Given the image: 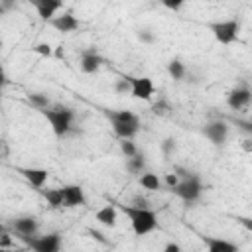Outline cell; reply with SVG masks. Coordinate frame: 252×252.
Returning <instances> with one entry per match:
<instances>
[{
	"instance_id": "cell-1",
	"label": "cell",
	"mask_w": 252,
	"mask_h": 252,
	"mask_svg": "<svg viewBox=\"0 0 252 252\" xmlns=\"http://www.w3.org/2000/svg\"><path fill=\"white\" fill-rule=\"evenodd\" d=\"M106 116L112 124V130L118 138L122 140H130L138 134L140 130V120L136 114H132L130 110H106Z\"/></svg>"
},
{
	"instance_id": "cell-2",
	"label": "cell",
	"mask_w": 252,
	"mask_h": 252,
	"mask_svg": "<svg viewBox=\"0 0 252 252\" xmlns=\"http://www.w3.org/2000/svg\"><path fill=\"white\" fill-rule=\"evenodd\" d=\"M122 211L130 219L132 230L138 236H144V234H148V232H152V230L158 228V219H156V213L154 211L142 209V207H132V205H124Z\"/></svg>"
},
{
	"instance_id": "cell-3",
	"label": "cell",
	"mask_w": 252,
	"mask_h": 252,
	"mask_svg": "<svg viewBox=\"0 0 252 252\" xmlns=\"http://www.w3.org/2000/svg\"><path fill=\"white\" fill-rule=\"evenodd\" d=\"M43 116L47 118V122L51 124V130L55 136L63 138L69 134L71 130V124H73V118H75V112L67 106H55V108H45L41 110Z\"/></svg>"
},
{
	"instance_id": "cell-4",
	"label": "cell",
	"mask_w": 252,
	"mask_h": 252,
	"mask_svg": "<svg viewBox=\"0 0 252 252\" xmlns=\"http://www.w3.org/2000/svg\"><path fill=\"white\" fill-rule=\"evenodd\" d=\"M209 30L213 32L215 39L219 43H232L238 39V30H240V24L236 20H224V22H213L209 24Z\"/></svg>"
},
{
	"instance_id": "cell-5",
	"label": "cell",
	"mask_w": 252,
	"mask_h": 252,
	"mask_svg": "<svg viewBox=\"0 0 252 252\" xmlns=\"http://www.w3.org/2000/svg\"><path fill=\"white\" fill-rule=\"evenodd\" d=\"M201 181H199V177L193 173V175H189V177H185V179H179V183L171 189L179 199H183L185 203H193V201H197L199 199V195H201Z\"/></svg>"
},
{
	"instance_id": "cell-6",
	"label": "cell",
	"mask_w": 252,
	"mask_h": 252,
	"mask_svg": "<svg viewBox=\"0 0 252 252\" xmlns=\"http://www.w3.org/2000/svg\"><path fill=\"white\" fill-rule=\"evenodd\" d=\"M30 242V248L33 252H59L61 248V234L59 232H49L43 236H33Z\"/></svg>"
},
{
	"instance_id": "cell-7",
	"label": "cell",
	"mask_w": 252,
	"mask_h": 252,
	"mask_svg": "<svg viewBox=\"0 0 252 252\" xmlns=\"http://www.w3.org/2000/svg\"><path fill=\"white\" fill-rule=\"evenodd\" d=\"M126 81L130 83V93L136 98L142 100H150L154 94V83L148 77H126Z\"/></svg>"
},
{
	"instance_id": "cell-8",
	"label": "cell",
	"mask_w": 252,
	"mask_h": 252,
	"mask_svg": "<svg viewBox=\"0 0 252 252\" xmlns=\"http://www.w3.org/2000/svg\"><path fill=\"white\" fill-rule=\"evenodd\" d=\"M12 226H14L16 234H18L20 238L32 240V238L35 236L39 224H37V219H33V217H22V219H16V220L12 222Z\"/></svg>"
},
{
	"instance_id": "cell-9",
	"label": "cell",
	"mask_w": 252,
	"mask_h": 252,
	"mask_svg": "<svg viewBox=\"0 0 252 252\" xmlns=\"http://www.w3.org/2000/svg\"><path fill=\"white\" fill-rule=\"evenodd\" d=\"M203 134L213 142V144H222L228 136V126L222 122V120H215V122H209L205 128H203Z\"/></svg>"
},
{
	"instance_id": "cell-10",
	"label": "cell",
	"mask_w": 252,
	"mask_h": 252,
	"mask_svg": "<svg viewBox=\"0 0 252 252\" xmlns=\"http://www.w3.org/2000/svg\"><path fill=\"white\" fill-rule=\"evenodd\" d=\"M250 98H252V93L248 87H240V89H234L228 93V98H226V104L232 108V110H240L244 106L250 104Z\"/></svg>"
},
{
	"instance_id": "cell-11",
	"label": "cell",
	"mask_w": 252,
	"mask_h": 252,
	"mask_svg": "<svg viewBox=\"0 0 252 252\" xmlns=\"http://www.w3.org/2000/svg\"><path fill=\"white\" fill-rule=\"evenodd\" d=\"M63 207H81L85 205V193L79 185H65L61 187Z\"/></svg>"
},
{
	"instance_id": "cell-12",
	"label": "cell",
	"mask_w": 252,
	"mask_h": 252,
	"mask_svg": "<svg viewBox=\"0 0 252 252\" xmlns=\"http://www.w3.org/2000/svg\"><path fill=\"white\" fill-rule=\"evenodd\" d=\"M49 22H51V26H53L57 32H63V33L75 32V30H79V26H81V22H79L71 12H65V14H61V16H55V18H51Z\"/></svg>"
},
{
	"instance_id": "cell-13",
	"label": "cell",
	"mask_w": 252,
	"mask_h": 252,
	"mask_svg": "<svg viewBox=\"0 0 252 252\" xmlns=\"http://www.w3.org/2000/svg\"><path fill=\"white\" fill-rule=\"evenodd\" d=\"M18 173H22L32 187L35 189H41L47 181V171L45 169H37V167H18Z\"/></svg>"
},
{
	"instance_id": "cell-14",
	"label": "cell",
	"mask_w": 252,
	"mask_h": 252,
	"mask_svg": "<svg viewBox=\"0 0 252 252\" xmlns=\"http://www.w3.org/2000/svg\"><path fill=\"white\" fill-rule=\"evenodd\" d=\"M32 4L35 6L37 14L43 20H51L55 16V12L59 8H63V2H59V0H32Z\"/></svg>"
},
{
	"instance_id": "cell-15",
	"label": "cell",
	"mask_w": 252,
	"mask_h": 252,
	"mask_svg": "<svg viewBox=\"0 0 252 252\" xmlns=\"http://www.w3.org/2000/svg\"><path fill=\"white\" fill-rule=\"evenodd\" d=\"M203 242L207 244V252H238V246L234 242L224 240V238L203 236Z\"/></svg>"
},
{
	"instance_id": "cell-16",
	"label": "cell",
	"mask_w": 252,
	"mask_h": 252,
	"mask_svg": "<svg viewBox=\"0 0 252 252\" xmlns=\"http://www.w3.org/2000/svg\"><path fill=\"white\" fill-rule=\"evenodd\" d=\"M100 63H102V59L98 57V53H96L94 49H87V51H83V57H81V69H83L85 73H96L98 67H100Z\"/></svg>"
},
{
	"instance_id": "cell-17",
	"label": "cell",
	"mask_w": 252,
	"mask_h": 252,
	"mask_svg": "<svg viewBox=\"0 0 252 252\" xmlns=\"http://www.w3.org/2000/svg\"><path fill=\"white\" fill-rule=\"evenodd\" d=\"M94 219L100 224H104V226H114L116 224V209L112 205H106V207H102V209L96 211Z\"/></svg>"
},
{
	"instance_id": "cell-18",
	"label": "cell",
	"mask_w": 252,
	"mask_h": 252,
	"mask_svg": "<svg viewBox=\"0 0 252 252\" xmlns=\"http://www.w3.org/2000/svg\"><path fill=\"white\" fill-rule=\"evenodd\" d=\"M43 197L47 199V203L53 207V209H59L63 207V195H61V189H41Z\"/></svg>"
},
{
	"instance_id": "cell-19",
	"label": "cell",
	"mask_w": 252,
	"mask_h": 252,
	"mask_svg": "<svg viewBox=\"0 0 252 252\" xmlns=\"http://www.w3.org/2000/svg\"><path fill=\"white\" fill-rule=\"evenodd\" d=\"M140 185L144 189H148V191H158L161 187V181H159V177L156 173H144L140 177Z\"/></svg>"
},
{
	"instance_id": "cell-20",
	"label": "cell",
	"mask_w": 252,
	"mask_h": 252,
	"mask_svg": "<svg viewBox=\"0 0 252 252\" xmlns=\"http://www.w3.org/2000/svg\"><path fill=\"white\" fill-rule=\"evenodd\" d=\"M144 165H146V159H144V156H140V154L128 158V161H126V169H128L130 173H140V171L144 169Z\"/></svg>"
},
{
	"instance_id": "cell-21",
	"label": "cell",
	"mask_w": 252,
	"mask_h": 252,
	"mask_svg": "<svg viewBox=\"0 0 252 252\" xmlns=\"http://www.w3.org/2000/svg\"><path fill=\"white\" fill-rule=\"evenodd\" d=\"M28 102H30L33 108H37V110H45V108L49 106V98H47L45 94H39V93H32V94L28 96Z\"/></svg>"
},
{
	"instance_id": "cell-22",
	"label": "cell",
	"mask_w": 252,
	"mask_h": 252,
	"mask_svg": "<svg viewBox=\"0 0 252 252\" xmlns=\"http://www.w3.org/2000/svg\"><path fill=\"white\" fill-rule=\"evenodd\" d=\"M167 71H169V75H171L175 81H181V79L185 77V67H183V63H181L179 59H173V61H169V65H167Z\"/></svg>"
},
{
	"instance_id": "cell-23",
	"label": "cell",
	"mask_w": 252,
	"mask_h": 252,
	"mask_svg": "<svg viewBox=\"0 0 252 252\" xmlns=\"http://www.w3.org/2000/svg\"><path fill=\"white\" fill-rule=\"evenodd\" d=\"M120 150H122V154H124L126 158H132V156L138 154L134 142H130V140H122V142H120Z\"/></svg>"
},
{
	"instance_id": "cell-24",
	"label": "cell",
	"mask_w": 252,
	"mask_h": 252,
	"mask_svg": "<svg viewBox=\"0 0 252 252\" xmlns=\"http://www.w3.org/2000/svg\"><path fill=\"white\" fill-rule=\"evenodd\" d=\"M33 51H35V53H39V55H43V57H49V55L53 53V49H51V45H49V43H37V45L33 47Z\"/></svg>"
},
{
	"instance_id": "cell-25",
	"label": "cell",
	"mask_w": 252,
	"mask_h": 252,
	"mask_svg": "<svg viewBox=\"0 0 252 252\" xmlns=\"http://www.w3.org/2000/svg\"><path fill=\"white\" fill-rule=\"evenodd\" d=\"M12 246V238H10V234L0 226V248H10Z\"/></svg>"
},
{
	"instance_id": "cell-26",
	"label": "cell",
	"mask_w": 252,
	"mask_h": 252,
	"mask_svg": "<svg viewBox=\"0 0 252 252\" xmlns=\"http://www.w3.org/2000/svg\"><path fill=\"white\" fill-rule=\"evenodd\" d=\"M114 89H116L118 93H130V83L126 81V77H122V79H118V81H116Z\"/></svg>"
},
{
	"instance_id": "cell-27",
	"label": "cell",
	"mask_w": 252,
	"mask_h": 252,
	"mask_svg": "<svg viewBox=\"0 0 252 252\" xmlns=\"http://www.w3.org/2000/svg\"><path fill=\"white\" fill-rule=\"evenodd\" d=\"M161 150H163V154H165V156H169V154L175 150V142H173L171 138H165V140L161 142Z\"/></svg>"
},
{
	"instance_id": "cell-28",
	"label": "cell",
	"mask_w": 252,
	"mask_h": 252,
	"mask_svg": "<svg viewBox=\"0 0 252 252\" xmlns=\"http://www.w3.org/2000/svg\"><path fill=\"white\" fill-rule=\"evenodd\" d=\"M152 110H154V114H165V112L169 110V106L165 104V100H159V102H156V104L152 106Z\"/></svg>"
},
{
	"instance_id": "cell-29",
	"label": "cell",
	"mask_w": 252,
	"mask_h": 252,
	"mask_svg": "<svg viewBox=\"0 0 252 252\" xmlns=\"http://www.w3.org/2000/svg\"><path fill=\"white\" fill-rule=\"evenodd\" d=\"M165 183H167L169 189H173V187L179 183V177H177L175 173H167V175H165Z\"/></svg>"
},
{
	"instance_id": "cell-30",
	"label": "cell",
	"mask_w": 252,
	"mask_h": 252,
	"mask_svg": "<svg viewBox=\"0 0 252 252\" xmlns=\"http://www.w3.org/2000/svg\"><path fill=\"white\" fill-rule=\"evenodd\" d=\"M236 126H240L244 132L252 134V124H250V122H246V120H236Z\"/></svg>"
},
{
	"instance_id": "cell-31",
	"label": "cell",
	"mask_w": 252,
	"mask_h": 252,
	"mask_svg": "<svg viewBox=\"0 0 252 252\" xmlns=\"http://www.w3.org/2000/svg\"><path fill=\"white\" fill-rule=\"evenodd\" d=\"M163 252H181V248H179V244H175V242H167L165 248H163Z\"/></svg>"
},
{
	"instance_id": "cell-32",
	"label": "cell",
	"mask_w": 252,
	"mask_h": 252,
	"mask_svg": "<svg viewBox=\"0 0 252 252\" xmlns=\"http://www.w3.org/2000/svg\"><path fill=\"white\" fill-rule=\"evenodd\" d=\"M140 39H142V41H146V43H152V41H154V35H152L150 32H146V30H144V32H140Z\"/></svg>"
},
{
	"instance_id": "cell-33",
	"label": "cell",
	"mask_w": 252,
	"mask_h": 252,
	"mask_svg": "<svg viewBox=\"0 0 252 252\" xmlns=\"http://www.w3.org/2000/svg\"><path fill=\"white\" fill-rule=\"evenodd\" d=\"M89 232H91V236H93V238H96L98 242H102V244H106V238H104V236H102V234H100L98 230H93V228H91Z\"/></svg>"
},
{
	"instance_id": "cell-34",
	"label": "cell",
	"mask_w": 252,
	"mask_h": 252,
	"mask_svg": "<svg viewBox=\"0 0 252 252\" xmlns=\"http://www.w3.org/2000/svg\"><path fill=\"white\" fill-rule=\"evenodd\" d=\"M6 81H8V79H6V73H4V69H2V65H0V89L6 85Z\"/></svg>"
},
{
	"instance_id": "cell-35",
	"label": "cell",
	"mask_w": 252,
	"mask_h": 252,
	"mask_svg": "<svg viewBox=\"0 0 252 252\" xmlns=\"http://www.w3.org/2000/svg\"><path fill=\"white\" fill-rule=\"evenodd\" d=\"M165 6H167V8H171V10H177L181 4H179V2H165Z\"/></svg>"
},
{
	"instance_id": "cell-36",
	"label": "cell",
	"mask_w": 252,
	"mask_h": 252,
	"mask_svg": "<svg viewBox=\"0 0 252 252\" xmlns=\"http://www.w3.org/2000/svg\"><path fill=\"white\" fill-rule=\"evenodd\" d=\"M244 150H246V152H250V150H252V146H250V140H244Z\"/></svg>"
},
{
	"instance_id": "cell-37",
	"label": "cell",
	"mask_w": 252,
	"mask_h": 252,
	"mask_svg": "<svg viewBox=\"0 0 252 252\" xmlns=\"http://www.w3.org/2000/svg\"><path fill=\"white\" fill-rule=\"evenodd\" d=\"M0 252H12V250H8V248H0Z\"/></svg>"
},
{
	"instance_id": "cell-38",
	"label": "cell",
	"mask_w": 252,
	"mask_h": 252,
	"mask_svg": "<svg viewBox=\"0 0 252 252\" xmlns=\"http://www.w3.org/2000/svg\"><path fill=\"white\" fill-rule=\"evenodd\" d=\"M2 14H4V8H2V6H0V18H2Z\"/></svg>"
}]
</instances>
